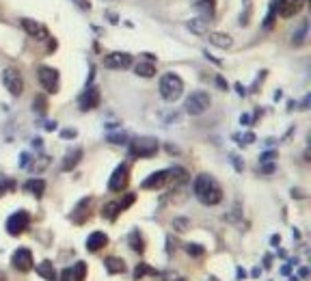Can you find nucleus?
Listing matches in <instances>:
<instances>
[{
	"label": "nucleus",
	"instance_id": "obj_13",
	"mask_svg": "<svg viewBox=\"0 0 311 281\" xmlns=\"http://www.w3.org/2000/svg\"><path fill=\"white\" fill-rule=\"evenodd\" d=\"M11 264L13 268L20 270V272H28L33 268V253L28 249H18L16 253L11 257Z\"/></svg>",
	"mask_w": 311,
	"mask_h": 281
},
{
	"label": "nucleus",
	"instance_id": "obj_39",
	"mask_svg": "<svg viewBox=\"0 0 311 281\" xmlns=\"http://www.w3.org/2000/svg\"><path fill=\"white\" fill-rule=\"evenodd\" d=\"M272 158H274V151H268V154L262 156V160H272Z\"/></svg>",
	"mask_w": 311,
	"mask_h": 281
},
{
	"label": "nucleus",
	"instance_id": "obj_35",
	"mask_svg": "<svg viewBox=\"0 0 311 281\" xmlns=\"http://www.w3.org/2000/svg\"><path fill=\"white\" fill-rule=\"evenodd\" d=\"M63 281H74V275H71V268H65L63 270V275H61Z\"/></svg>",
	"mask_w": 311,
	"mask_h": 281
},
{
	"label": "nucleus",
	"instance_id": "obj_6",
	"mask_svg": "<svg viewBox=\"0 0 311 281\" xmlns=\"http://www.w3.org/2000/svg\"><path fill=\"white\" fill-rule=\"evenodd\" d=\"M134 201H136V195L128 193L124 199H119V201H111V204H106V206L102 208V216H104V219H108V221H115L121 212H126L128 208L134 204Z\"/></svg>",
	"mask_w": 311,
	"mask_h": 281
},
{
	"label": "nucleus",
	"instance_id": "obj_24",
	"mask_svg": "<svg viewBox=\"0 0 311 281\" xmlns=\"http://www.w3.org/2000/svg\"><path fill=\"white\" fill-rule=\"evenodd\" d=\"M24 191H28L31 195H35V197H41L43 191H46V182H43V179L33 177V179H28V182L24 184Z\"/></svg>",
	"mask_w": 311,
	"mask_h": 281
},
{
	"label": "nucleus",
	"instance_id": "obj_36",
	"mask_svg": "<svg viewBox=\"0 0 311 281\" xmlns=\"http://www.w3.org/2000/svg\"><path fill=\"white\" fill-rule=\"evenodd\" d=\"M76 134H78L76 130H63V132H61V136H63V139H69V136H71V139H74Z\"/></svg>",
	"mask_w": 311,
	"mask_h": 281
},
{
	"label": "nucleus",
	"instance_id": "obj_4",
	"mask_svg": "<svg viewBox=\"0 0 311 281\" xmlns=\"http://www.w3.org/2000/svg\"><path fill=\"white\" fill-rule=\"evenodd\" d=\"M210 104H212V100H210V96L205 91H194V93H190V96L186 98V113L188 115H203L208 108H210Z\"/></svg>",
	"mask_w": 311,
	"mask_h": 281
},
{
	"label": "nucleus",
	"instance_id": "obj_9",
	"mask_svg": "<svg viewBox=\"0 0 311 281\" xmlns=\"http://www.w3.org/2000/svg\"><path fill=\"white\" fill-rule=\"evenodd\" d=\"M37 78H39L41 86L48 93H56V91H59V71H56L54 67L41 65V67H37Z\"/></svg>",
	"mask_w": 311,
	"mask_h": 281
},
{
	"label": "nucleus",
	"instance_id": "obj_17",
	"mask_svg": "<svg viewBox=\"0 0 311 281\" xmlns=\"http://www.w3.org/2000/svg\"><path fill=\"white\" fill-rule=\"evenodd\" d=\"M108 244V236L104 232H93L89 238H86V251L91 253H97L99 249H104Z\"/></svg>",
	"mask_w": 311,
	"mask_h": 281
},
{
	"label": "nucleus",
	"instance_id": "obj_20",
	"mask_svg": "<svg viewBox=\"0 0 311 281\" xmlns=\"http://www.w3.org/2000/svg\"><path fill=\"white\" fill-rule=\"evenodd\" d=\"M208 39H210V43H212V46L221 48V50H227V48H231V43H234L231 35H227V33H210Z\"/></svg>",
	"mask_w": 311,
	"mask_h": 281
},
{
	"label": "nucleus",
	"instance_id": "obj_5",
	"mask_svg": "<svg viewBox=\"0 0 311 281\" xmlns=\"http://www.w3.org/2000/svg\"><path fill=\"white\" fill-rule=\"evenodd\" d=\"M3 84L11 96H22L24 93V78L16 67H7L3 69Z\"/></svg>",
	"mask_w": 311,
	"mask_h": 281
},
{
	"label": "nucleus",
	"instance_id": "obj_23",
	"mask_svg": "<svg viewBox=\"0 0 311 281\" xmlns=\"http://www.w3.org/2000/svg\"><path fill=\"white\" fill-rule=\"evenodd\" d=\"M134 74H136V76H143V78H151V76L156 74V65H154V61H141V63L134 67Z\"/></svg>",
	"mask_w": 311,
	"mask_h": 281
},
{
	"label": "nucleus",
	"instance_id": "obj_38",
	"mask_svg": "<svg viewBox=\"0 0 311 281\" xmlns=\"http://www.w3.org/2000/svg\"><path fill=\"white\" fill-rule=\"evenodd\" d=\"M111 143H126V136H111Z\"/></svg>",
	"mask_w": 311,
	"mask_h": 281
},
{
	"label": "nucleus",
	"instance_id": "obj_41",
	"mask_svg": "<svg viewBox=\"0 0 311 281\" xmlns=\"http://www.w3.org/2000/svg\"><path fill=\"white\" fill-rule=\"evenodd\" d=\"M240 121H242V124H247V126H249V121H251V117H249V115H242V119H240Z\"/></svg>",
	"mask_w": 311,
	"mask_h": 281
},
{
	"label": "nucleus",
	"instance_id": "obj_26",
	"mask_svg": "<svg viewBox=\"0 0 311 281\" xmlns=\"http://www.w3.org/2000/svg\"><path fill=\"white\" fill-rule=\"evenodd\" d=\"M128 242H130V247H132V251H136V253H143V251H145V240H143L139 229H134V232L130 234Z\"/></svg>",
	"mask_w": 311,
	"mask_h": 281
},
{
	"label": "nucleus",
	"instance_id": "obj_32",
	"mask_svg": "<svg viewBox=\"0 0 311 281\" xmlns=\"http://www.w3.org/2000/svg\"><path fill=\"white\" fill-rule=\"evenodd\" d=\"M305 33H307V22H302V24H300V31H298V33H294L292 43H296V46H298V43L302 41V37H305Z\"/></svg>",
	"mask_w": 311,
	"mask_h": 281
},
{
	"label": "nucleus",
	"instance_id": "obj_15",
	"mask_svg": "<svg viewBox=\"0 0 311 281\" xmlns=\"http://www.w3.org/2000/svg\"><path fill=\"white\" fill-rule=\"evenodd\" d=\"M166 179H169V171H166V169L156 171V173H151V175L145 179V182L141 184V189H145V191H156V189H160V186L166 184Z\"/></svg>",
	"mask_w": 311,
	"mask_h": 281
},
{
	"label": "nucleus",
	"instance_id": "obj_22",
	"mask_svg": "<svg viewBox=\"0 0 311 281\" xmlns=\"http://www.w3.org/2000/svg\"><path fill=\"white\" fill-rule=\"evenodd\" d=\"M37 275H41L46 281H59L56 279V272H54V264L50 259H43V262L37 266Z\"/></svg>",
	"mask_w": 311,
	"mask_h": 281
},
{
	"label": "nucleus",
	"instance_id": "obj_27",
	"mask_svg": "<svg viewBox=\"0 0 311 281\" xmlns=\"http://www.w3.org/2000/svg\"><path fill=\"white\" fill-rule=\"evenodd\" d=\"M145 275H158V270H154V268H151V266H147L145 262H141V264L134 268V279H143Z\"/></svg>",
	"mask_w": 311,
	"mask_h": 281
},
{
	"label": "nucleus",
	"instance_id": "obj_7",
	"mask_svg": "<svg viewBox=\"0 0 311 281\" xmlns=\"http://www.w3.org/2000/svg\"><path fill=\"white\" fill-rule=\"evenodd\" d=\"M128 184H130V167L121 162L119 167L113 171L111 179H108V189L113 193H124L128 189Z\"/></svg>",
	"mask_w": 311,
	"mask_h": 281
},
{
	"label": "nucleus",
	"instance_id": "obj_21",
	"mask_svg": "<svg viewBox=\"0 0 311 281\" xmlns=\"http://www.w3.org/2000/svg\"><path fill=\"white\" fill-rule=\"evenodd\" d=\"M104 268L111 272V275H119V272H126V262L119 257H106L104 259Z\"/></svg>",
	"mask_w": 311,
	"mask_h": 281
},
{
	"label": "nucleus",
	"instance_id": "obj_25",
	"mask_svg": "<svg viewBox=\"0 0 311 281\" xmlns=\"http://www.w3.org/2000/svg\"><path fill=\"white\" fill-rule=\"evenodd\" d=\"M210 22L212 20H208V18H194V20L188 22V28H190L192 33H197V35H205Z\"/></svg>",
	"mask_w": 311,
	"mask_h": 281
},
{
	"label": "nucleus",
	"instance_id": "obj_11",
	"mask_svg": "<svg viewBox=\"0 0 311 281\" xmlns=\"http://www.w3.org/2000/svg\"><path fill=\"white\" fill-rule=\"evenodd\" d=\"M104 65H106V69H126V67L132 65V54H128V52H111V54H106Z\"/></svg>",
	"mask_w": 311,
	"mask_h": 281
},
{
	"label": "nucleus",
	"instance_id": "obj_43",
	"mask_svg": "<svg viewBox=\"0 0 311 281\" xmlns=\"http://www.w3.org/2000/svg\"><path fill=\"white\" fill-rule=\"evenodd\" d=\"M0 281H7V275H5V272H0Z\"/></svg>",
	"mask_w": 311,
	"mask_h": 281
},
{
	"label": "nucleus",
	"instance_id": "obj_14",
	"mask_svg": "<svg viewBox=\"0 0 311 281\" xmlns=\"http://www.w3.org/2000/svg\"><path fill=\"white\" fill-rule=\"evenodd\" d=\"M302 7H305V0H279L277 3V16L292 18L302 9Z\"/></svg>",
	"mask_w": 311,
	"mask_h": 281
},
{
	"label": "nucleus",
	"instance_id": "obj_10",
	"mask_svg": "<svg viewBox=\"0 0 311 281\" xmlns=\"http://www.w3.org/2000/svg\"><path fill=\"white\" fill-rule=\"evenodd\" d=\"M99 102H102V93H99L97 86H86V91L78 98L80 111H93V108L99 106Z\"/></svg>",
	"mask_w": 311,
	"mask_h": 281
},
{
	"label": "nucleus",
	"instance_id": "obj_28",
	"mask_svg": "<svg viewBox=\"0 0 311 281\" xmlns=\"http://www.w3.org/2000/svg\"><path fill=\"white\" fill-rule=\"evenodd\" d=\"M274 20H277V0H272V3H270V11H268V16H266L264 26H266V28H272Z\"/></svg>",
	"mask_w": 311,
	"mask_h": 281
},
{
	"label": "nucleus",
	"instance_id": "obj_30",
	"mask_svg": "<svg viewBox=\"0 0 311 281\" xmlns=\"http://www.w3.org/2000/svg\"><path fill=\"white\" fill-rule=\"evenodd\" d=\"M186 251H188V255H194V257L205 255V249H203V247H199V244H192V242H188V244H186Z\"/></svg>",
	"mask_w": 311,
	"mask_h": 281
},
{
	"label": "nucleus",
	"instance_id": "obj_34",
	"mask_svg": "<svg viewBox=\"0 0 311 281\" xmlns=\"http://www.w3.org/2000/svg\"><path fill=\"white\" fill-rule=\"evenodd\" d=\"M173 225L177 227V232H186V229H188V221L186 219H175V221H173Z\"/></svg>",
	"mask_w": 311,
	"mask_h": 281
},
{
	"label": "nucleus",
	"instance_id": "obj_40",
	"mask_svg": "<svg viewBox=\"0 0 311 281\" xmlns=\"http://www.w3.org/2000/svg\"><path fill=\"white\" fill-rule=\"evenodd\" d=\"M253 141H255V136H253V134L249 132L247 136H244V141H242V143H253Z\"/></svg>",
	"mask_w": 311,
	"mask_h": 281
},
{
	"label": "nucleus",
	"instance_id": "obj_18",
	"mask_svg": "<svg viewBox=\"0 0 311 281\" xmlns=\"http://www.w3.org/2000/svg\"><path fill=\"white\" fill-rule=\"evenodd\" d=\"M192 7L201 13V18H208V20H212L214 11H216V3H214V0H192Z\"/></svg>",
	"mask_w": 311,
	"mask_h": 281
},
{
	"label": "nucleus",
	"instance_id": "obj_12",
	"mask_svg": "<svg viewBox=\"0 0 311 281\" xmlns=\"http://www.w3.org/2000/svg\"><path fill=\"white\" fill-rule=\"evenodd\" d=\"M91 204H93V199L91 197H84L78 201V206L71 210V221L76 223V225H84L86 221H89V216H91Z\"/></svg>",
	"mask_w": 311,
	"mask_h": 281
},
{
	"label": "nucleus",
	"instance_id": "obj_42",
	"mask_svg": "<svg viewBox=\"0 0 311 281\" xmlns=\"http://www.w3.org/2000/svg\"><path fill=\"white\" fill-rule=\"evenodd\" d=\"M46 128H48V130H54V128H56V121H50V124H48Z\"/></svg>",
	"mask_w": 311,
	"mask_h": 281
},
{
	"label": "nucleus",
	"instance_id": "obj_8",
	"mask_svg": "<svg viewBox=\"0 0 311 281\" xmlns=\"http://www.w3.org/2000/svg\"><path fill=\"white\" fill-rule=\"evenodd\" d=\"M28 225H31V214H28L26 210H20L16 214H11L9 219H7V232H9L11 236H20L24 234Z\"/></svg>",
	"mask_w": 311,
	"mask_h": 281
},
{
	"label": "nucleus",
	"instance_id": "obj_2",
	"mask_svg": "<svg viewBox=\"0 0 311 281\" xmlns=\"http://www.w3.org/2000/svg\"><path fill=\"white\" fill-rule=\"evenodd\" d=\"M184 93V80L177 74H164L160 78V96L166 102H175Z\"/></svg>",
	"mask_w": 311,
	"mask_h": 281
},
{
	"label": "nucleus",
	"instance_id": "obj_19",
	"mask_svg": "<svg viewBox=\"0 0 311 281\" xmlns=\"http://www.w3.org/2000/svg\"><path fill=\"white\" fill-rule=\"evenodd\" d=\"M82 154L84 151L80 149V147H76V149H71V151H67L65 154V158H63V171H71V169H76V164L80 162V158H82Z\"/></svg>",
	"mask_w": 311,
	"mask_h": 281
},
{
	"label": "nucleus",
	"instance_id": "obj_16",
	"mask_svg": "<svg viewBox=\"0 0 311 281\" xmlns=\"http://www.w3.org/2000/svg\"><path fill=\"white\" fill-rule=\"evenodd\" d=\"M22 28L31 35V37H35V39H46L48 37V31L43 28L39 22H35V20H31V18H24L22 20Z\"/></svg>",
	"mask_w": 311,
	"mask_h": 281
},
{
	"label": "nucleus",
	"instance_id": "obj_3",
	"mask_svg": "<svg viewBox=\"0 0 311 281\" xmlns=\"http://www.w3.org/2000/svg\"><path fill=\"white\" fill-rule=\"evenodd\" d=\"M158 149H160V143L151 136H139L130 143V156L134 158H151L158 154Z\"/></svg>",
	"mask_w": 311,
	"mask_h": 281
},
{
	"label": "nucleus",
	"instance_id": "obj_37",
	"mask_svg": "<svg viewBox=\"0 0 311 281\" xmlns=\"http://www.w3.org/2000/svg\"><path fill=\"white\" fill-rule=\"evenodd\" d=\"M216 84H219V86H221V89H223V91H227V82H225V80H223V76H219V78H216Z\"/></svg>",
	"mask_w": 311,
	"mask_h": 281
},
{
	"label": "nucleus",
	"instance_id": "obj_1",
	"mask_svg": "<svg viewBox=\"0 0 311 281\" xmlns=\"http://www.w3.org/2000/svg\"><path fill=\"white\" fill-rule=\"evenodd\" d=\"M192 191H194V197L203 206H216L223 201V191H221L219 182H216L212 175H208V173H201V175L194 177Z\"/></svg>",
	"mask_w": 311,
	"mask_h": 281
},
{
	"label": "nucleus",
	"instance_id": "obj_33",
	"mask_svg": "<svg viewBox=\"0 0 311 281\" xmlns=\"http://www.w3.org/2000/svg\"><path fill=\"white\" fill-rule=\"evenodd\" d=\"M16 189V182L13 179H5V182H0V195H5L7 191H13Z\"/></svg>",
	"mask_w": 311,
	"mask_h": 281
},
{
	"label": "nucleus",
	"instance_id": "obj_31",
	"mask_svg": "<svg viewBox=\"0 0 311 281\" xmlns=\"http://www.w3.org/2000/svg\"><path fill=\"white\" fill-rule=\"evenodd\" d=\"M35 111H37L39 115H43V113L48 111V102H46V98H43V96L35 98Z\"/></svg>",
	"mask_w": 311,
	"mask_h": 281
},
{
	"label": "nucleus",
	"instance_id": "obj_29",
	"mask_svg": "<svg viewBox=\"0 0 311 281\" xmlns=\"http://www.w3.org/2000/svg\"><path fill=\"white\" fill-rule=\"evenodd\" d=\"M71 275H74L76 281H82L84 275H86V264H84V262H78L74 268H71Z\"/></svg>",
	"mask_w": 311,
	"mask_h": 281
}]
</instances>
